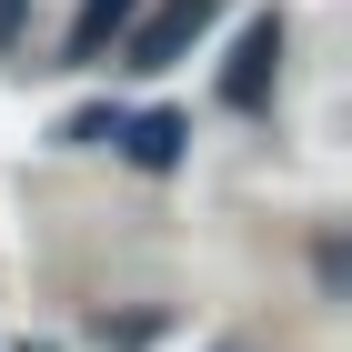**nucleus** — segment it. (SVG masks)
<instances>
[{"label":"nucleus","instance_id":"f03ea898","mask_svg":"<svg viewBox=\"0 0 352 352\" xmlns=\"http://www.w3.org/2000/svg\"><path fill=\"white\" fill-rule=\"evenodd\" d=\"M272 71H282V10H262V21L242 30V51H232V71H221V101H232V111H262Z\"/></svg>","mask_w":352,"mask_h":352},{"label":"nucleus","instance_id":"20e7f679","mask_svg":"<svg viewBox=\"0 0 352 352\" xmlns=\"http://www.w3.org/2000/svg\"><path fill=\"white\" fill-rule=\"evenodd\" d=\"M141 21V0H81V21H71V60H101V41Z\"/></svg>","mask_w":352,"mask_h":352},{"label":"nucleus","instance_id":"f257e3e1","mask_svg":"<svg viewBox=\"0 0 352 352\" xmlns=\"http://www.w3.org/2000/svg\"><path fill=\"white\" fill-rule=\"evenodd\" d=\"M212 21H221V0H162V10H141V21L121 30V71H171Z\"/></svg>","mask_w":352,"mask_h":352},{"label":"nucleus","instance_id":"7ed1b4c3","mask_svg":"<svg viewBox=\"0 0 352 352\" xmlns=\"http://www.w3.org/2000/svg\"><path fill=\"white\" fill-rule=\"evenodd\" d=\"M121 151H131L141 171H182L191 121H182V111H141V121H121Z\"/></svg>","mask_w":352,"mask_h":352},{"label":"nucleus","instance_id":"39448f33","mask_svg":"<svg viewBox=\"0 0 352 352\" xmlns=\"http://www.w3.org/2000/svg\"><path fill=\"white\" fill-rule=\"evenodd\" d=\"M121 121H131L121 101H91V111H71V121H60V141H71V151H101V141H121Z\"/></svg>","mask_w":352,"mask_h":352}]
</instances>
